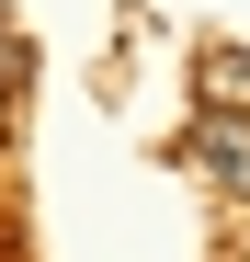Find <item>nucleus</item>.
Instances as JSON below:
<instances>
[{
	"instance_id": "1",
	"label": "nucleus",
	"mask_w": 250,
	"mask_h": 262,
	"mask_svg": "<svg viewBox=\"0 0 250 262\" xmlns=\"http://www.w3.org/2000/svg\"><path fill=\"white\" fill-rule=\"evenodd\" d=\"M193 103L216 114V125H250V46H193Z\"/></svg>"
},
{
	"instance_id": "2",
	"label": "nucleus",
	"mask_w": 250,
	"mask_h": 262,
	"mask_svg": "<svg viewBox=\"0 0 250 262\" xmlns=\"http://www.w3.org/2000/svg\"><path fill=\"white\" fill-rule=\"evenodd\" d=\"M182 160H193V171H205L216 194H250V125H216V114H193Z\"/></svg>"
}]
</instances>
